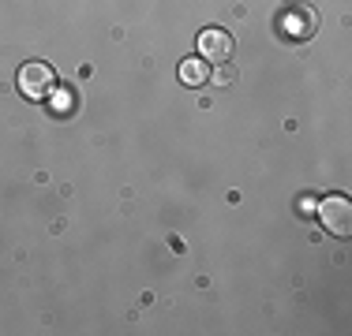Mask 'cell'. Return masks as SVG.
<instances>
[{
  "instance_id": "obj_2",
  "label": "cell",
  "mask_w": 352,
  "mask_h": 336,
  "mask_svg": "<svg viewBox=\"0 0 352 336\" xmlns=\"http://www.w3.org/2000/svg\"><path fill=\"white\" fill-rule=\"evenodd\" d=\"M19 90L27 97H49L56 90V71H53V64H45V60H30V64H23L19 67Z\"/></svg>"
},
{
  "instance_id": "obj_7",
  "label": "cell",
  "mask_w": 352,
  "mask_h": 336,
  "mask_svg": "<svg viewBox=\"0 0 352 336\" xmlns=\"http://www.w3.org/2000/svg\"><path fill=\"white\" fill-rule=\"evenodd\" d=\"M315 206H318V202H315L311 195H307V198H300V213H315Z\"/></svg>"
},
{
  "instance_id": "obj_5",
  "label": "cell",
  "mask_w": 352,
  "mask_h": 336,
  "mask_svg": "<svg viewBox=\"0 0 352 336\" xmlns=\"http://www.w3.org/2000/svg\"><path fill=\"white\" fill-rule=\"evenodd\" d=\"M180 82H188V86H206V82H210V64H206L203 56L180 60Z\"/></svg>"
},
{
  "instance_id": "obj_1",
  "label": "cell",
  "mask_w": 352,
  "mask_h": 336,
  "mask_svg": "<svg viewBox=\"0 0 352 336\" xmlns=\"http://www.w3.org/2000/svg\"><path fill=\"white\" fill-rule=\"evenodd\" d=\"M315 213H318V221H322V228L330 235H338V239H349L352 235V202L345 195L322 198L315 206Z\"/></svg>"
},
{
  "instance_id": "obj_3",
  "label": "cell",
  "mask_w": 352,
  "mask_h": 336,
  "mask_svg": "<svg viewBox=\"0 0 352 336\" xmlns=\"http://www.w3.org/2000/svg\"><path fill=\"white\" fill-rule=\"evenodd\" d=\"M199 56L206 64H225L232 56V34L221 27H206L199 34Z\"/></svg>"
},
{
  "instance_id": "obj_6",
  "label": "cell",
  "mask_w": 352,
  "mask_h": 336,
  "mask_svg": "<svg viewBox=\"0 0 352 336\" xmlns=\"http://www.w3.org/2000/svg\"><path fill=\"white\" fill-rule=\"evenodd\" d=\"M232 82H236V67H229V64H217L214 71H210V86L225 90V86H232Z\"/></svg>"
},
{
  "instance_id": "obj_4",
  "label": "cell",
  "mask_w": 352,
  "mask_h": 336,
  "mask_svg": "<svg viewBox=\"0 0 352 336\" xmlns=\"http://www.w3.org/2000/svg\"><path fill=\"white\" fill-rule=\"evenodd\" d=\"M278 27H281L285 38H292V41L311 38V34H315V12H311V8H289V12L278 19Z\"/></svg>"
}]
</instances>
